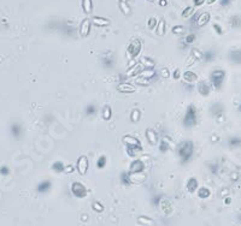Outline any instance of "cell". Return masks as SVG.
<instances>
[{"label":"cell","instance_id":"obj_24","mask_svg":"<svg viewBox=\"0 0 241 226\" xmlns=\"http://www.w3.org/2000/svg\"><path fill=\"white\" fill-rule=\"evenodd\" d=\"M211 113H212L214 116H218L221 113H223V106H221L220 104H215L212 107H211Z\"/></svg>","mask_w":241,"mask_h":226},{"label":"cell","instance_id":"obj_41","mask_svg":"<svg viewBox=\"0 0 241 226\" xmlns=\"http://www.w3.org/2000/svg\"><path fill=\"white\" fill-rule=\"evenodd\" d=\"M205 1H206V0H193V3H194L195 6H200V5H203Z\"/></svg>","mask_w":241,"mask_h":226},{"label":"cell","instance_id":"obj_36","mask_svg":"<svg viewBox=\"0 0 241 226\" xmlns=\"http://www.w3.org/2000/svg\"><path fill=\"white\" fill-rule=\"evenodd\" d=\"M203 58L205 59V61H210L211 59H214V55L211 52H206L205 54H203Z\"/></svg>","mask_w":241,"mask_h":226},{"label":"cell","instance_id":"obj_43","mask_svg":"<svg viewBox=\"0 0 241 226\" xmlns=\"http://www.w3.org/2000/svg\"><path fill=\"white\" fill-rule=\"evenodd\" d=\"M93 207L95 208V211H97V212H101V211H103V206H100L98 202H97V203H94V205H93Z\"/></svg>","mask_w":241,"mask_h":226},{"label":"cell","instance_id":"obj_30","mask_svg":"<svg viewBox=\"0 0 241 226\" xmlns=\"http://www.w3.org/2000/svg\"><path fill=\"white\" fill-rule=\"evenodd\" d=\"M157 24H158V21H157L155 17H151V18L148 19V22H147L148 29H155V28L157 27Z\"/></svg>","mask_w":241,"mask_h":226},{"label":"cell","instance_id":"obj_9","mask_svg":"<svg viewBox=\"0 0 241 226\" xmlns=\"http://www.w3.org/2000/svg\"><path fill=\"white\" fill-rule=\"evenodd\" d=\"M208 21H210V13L204 12V13L199 15L198 21H197V23H195V24H197V27H198V28H201V27L206 25V24L208 23Z\"/></svg>","mask_w":241,"mask_h":226},{"label":"cell","instance_id":"obj_19","mask_svg":"<svg viewBox=\"0 0 241 226\" xmlns=\"http://www.w3.org/2000/svg\"><path fill=\"white\" fill-rule=\"evenodd\" d=\"M123 141L126 142L127 146H141L140 142H139V140L135 138V137H133V136H126L123 138Z\"/></svg>","mask_w":241,"mask_h":226},{"label":"cell","instance_id":"obj_12","mask_svg":"<svg viewBox=\"0 0 241 226\" xmlns=\"http://www.w3.org/2000/svg\"><path fill=\"white\" fill-rule=\"evenodd\" d=\"M146 137L147 140L152 143V144H156L157 141H158V136H157V133L155 130H152V129H148V130L146 131Z\"/></svg>","mask_w":241,"mask_h":226},{"label":"cell","instance_id":"obj_46","mask_svg":"<svg viewBox=\"0 0 241 226\" xmlns=\"http://www.w3.org/2000/svg\"><path fill=\"white\" fill-rule=\"evenodd\" d=\"M45 119L47 120V123H50V121H51L53 118H52V116H50V114H48V116H46V117H45Z\"/></svg>","mask_w":241,"mask_h":226},{"label":"cell","instance_id":"obj_33","mask_svg":"<svg viewBox=\"0 0 241 226\" xmlns=\"http://www.w3.org/2000/svg\"><path fill=\"white\" fill-rule=\"evenodd\" d=\"M192 57L194 58V60H197V59H201V58H203V53L194 48V49L192 51Z\"/></svg>","mask_w":241,"mask_h":226},{"label":"cell","instance_id":"obj_4","mask_svg":"<svg viewBox=\"0 0 241 226\" xmlns=\"http://www.w3.org/2000/svg\"><path fill=\"white\" fill-rule=\"evenodd\" d=\"M71 191H72L74 195H75L76 197H78V199L84 197V196L87 195V189H86V186H84L83 184L78 183V182L72 183V185H71Z\"/></svg>","mask_w":241,"mask_h":226},{"label":"cell","instance_id":"obj_15","mask_svg":"<svg viewBox=\"0 0 241 226\" xmlns=\"http://www.w3.org/2000/svg\"><path fill=\"white\" fill-rule=\"evenodd\" d=\"M82 9L84 11V13H90L93 11V3L92 0H82Z\"/></svg>","mask_w":241,"mask_h":226},{"label":"cell","instance_id":"obj_11","mask_svg":"<svg viewBox=\"0 0 241 226\" xmlns=\"http://www.w3.org/2000/svg\"><path fill=\"white\" fill-rule=\"evenodd\" d=\"M182 77H183L185 82H188V83H194V82L198 81V76L193 71H186V72H183Z\"/></svg>","mask_w":241,"mask_h":226},{"label":"cell","instance_id":"obj_17","mask_svg":"<svg viewBox=\"0 0 241 226\" xmlns=\"http://www.w3.org/2000/svg\"><path fill=\"white\" fill-rule=\"evenodd\" d=\"M111 116H112V110H111L110 106L106 105V106L103 108V111H101V117H103L104 120H110V119H111Z\"/></svg>","mask_w":241,"mask_h":226},{"label":"cell","instance_id":"obj_22","mask_svg":"<svg viewBox=\"0 0 241 226\" xmlns=\"http://www.w3.org/2000/svg\"><path fill=\"white\" fill-rule=\"evenodd\" d=\"M103 64L105 66H112L113 65V55H112V53H109V55H103Z\"/></svg>","mask_w":241,"mask_h":226},{"label":"cell","instance_id":"obj_32","mask_svg":"<svg viewBox=\"0 0 241 226\" xmlns=\"http://www.w3.org/2000/svg\"><path fill=\"white\" fill-rule=\"evenodd\" d=\"M169 149V143L168 142H165V141H162V142H159V150L160 152H166Z\"/></svg>","mask_w":241,"mask_h":226},{"label":"cell","instance_id":"obj_50","mask_svg":"<svg viewBox=\"0 0 241 226\" xmlns=\"http://www.w3.org/2000/svg\"><path fill=\"white\" fill-rule=\"evenodd\" d=\"M148 1H155V0H148Z\"/></svg>","mask_w":241,"mask_h":226},{"label":"cell","instance_id":"obj_25","mask_svg":"<svg viewBox=\"0 0 241 226\" xmlns=\"http://www.w3.org/2000/svg\"><path fill=\"white\" fill-rule=\"evenodd\" d=\"M106 163H107V159H106L105 155L99 156V158H98V161H97V166H98V169H104L105 165H106Z\"/></svg>","mask_w":241,"mask_h":226},{"label":"cell","instance_id":"obj_1","mask_svg":"<svg viewBox=\"0 0 241 226\" xmlns=\"http://www.w3.org/2000/svg\"><path fill=\"white\" fill-rule=\"evenodd\" d=\"M177 154L182 164L189 163L194 155V143L192 141H182L177 146Z\"/></svg>","mask_w":241,"mask_h":226},{"label":"cell","instance_id":"obj_3","mask_svg":"<svg viewBox=\"0 0 241 226\" xmlns=\"http://www.w3.org/2000/svg\"><path fill=\"white\" fill-rule=\"evenodd\" d=\"M224 78H225V74H224V71L221 70V69L215 70L212 74H211V77H210L211 83H212V85H214L215 88H220V87L222 85Z\"/></svg>","mask_w":241,"mask_h":226},{"label":"cell","instance_id":"obj_26","mask_svg":"<svg viewBox=\"0 0 241 226\" xmlns=\"http://www.w3.org/2000/svg\"><path fill=\"white\" fill-rule=\"evenodd\" d=\"M52 169H53L55 172H64V170H65L63 163H60V161H57V163H54V164L52 165Z\"/></svg>","mask_w":241,"mask_h":226},{"label":"cell","instance_id":"obj_10","mask_svg":"<svg viewBox=\"0 0 241 226\" xmlns=\"http://www.w3.org/2000/svg\"><path fill=\"white\" fill-rule=\"evenodd\" d=\"M90 21H92V24H94L95 27H107L110 24V21L103 17H93Z\"/></svg>","mask_w":241,"mask_h":226},{"label":"cell","instance_id":"obj_38","mask_svg":"<svg viewBox=\"0 0 241 226\" xmlns=\"http://www.w3.org/2000/svg\"><path fill=\"white\" fill-rule=\"evenodd\" d=\"M230 3H231V0H220V4H221L223 7L229 6V5H230Z\"/></svg>","mask_w":241,"mask_h":226},{"label":"cell","instance_id":"obj_6","mask_svg":"<svg viewBox=\"0 0 241 226\" xmlns=\"http://www.w3.org/2000/svg\"><path fill=\"white\" fill-rule=\"evenodd\" d=\"M90 25H92V21L89 18H86L81 22L80 24V35L81 38H87L90 33Z\"/></svg>","mask_w":241,"mask_h":226},{"label":"cell","instance_id":"obj_40","mask_svg":"<svg viewBox=\"0 0 241 226\" xmlns=\"http://www.w3.org/2000/svg\"><path fill=\"white\" fill-rule=\"evenodd\" d=\"M212 27H214V29H215L216 31H218V34H222V29H221V25H220V24H216V23H215Z\"/></svg>","mask_w":241,"mask_h":226},{"label":"cell","instance_id":"obj_37","mask_svg":"<svg viewBox=\"0 0 241 226\" xmlns=\"http://www.w3.org/2000/svg\"><path fill=\"white\" fill-rule=\"evenodd\" d=\"M195 41V35L194 34H191V35H188V36H186V42L189 45V43H193Z\"/></svg>","mask_w":241,"mask_h":226},{"label":"cell","instance_id":"obj_8","mask_svg":"<svg viewBox=\"0 0 241 226\" xmlns=\"http://www.w3.org/2000/svg\"><path fill=\"white\" fill-rule=\"evenodd\" d=\"M88 165H89L88 164V159L84 155L78 158V160H77V170H78V172L81 174H86V172L88 170Z\"/></svg>","mask_w":241,"mask_h":226},{"label":"cell","instance_id":"obj_45","mask_svg":"<svg viewBox=\"0 0 241 226\" xmlns=\"http://www.w3.org/2000/svg\"><path fill=\"white\" fill-rule=\"evenodd\" d=\"M198 17H199V15H198V13H194V15H193V18H192V22H193V23H197Z\"/></svg>","mask_w":241,"mask_h":226},{"label":"cell","instance_id":"obj_21","mask_svg":"<svg viewBox=\"0 0 241 226\" xmlns=\"http://www.w3.org/2000/svg\"><path fill=\"white\" fill-rule=\"evenodd\" d=\"M97 111H98V107H97L94 104L87 105V106H86V110H84V112H86L87 116H94V114L97 113Z\"/></svg>","mask_w":241,"mask_h":226},{"label":"cell","instance_id":"obj_18","mask_svg":"<svg viewBox=\"0 0 241 226\" xmlns=\"http://www.w3.org/2000/svg\"><path fill=\"white\" fill-rule=\"evenodd\" d=\"M51 182L50 180H44L42 183H40V185L38 186V191L39 192H47L51 189Z\"/></svg>","mask_w":241,"mask_h":226},{"label":"cell","instance_id":"obj_42","mask_svg":"<svg viewBox=\"0 0 241 226\" xmlns=\"http://www.w3.org/2000/svg\"><path fill=\"white\" fill-rule=\"evenodd\" d=\"M180 76H181V71L176 69V70L174 71V78H175V80H178V78H180Z\"/></svg>","mask_w":241,"mask_h":226},{"label":"cell","instance_id":"obj_2","mask_svg":"<svg viewBox=\"0 0 241 226\" xmlns=\"http://www.w3.org/2000/svg\"><path fill=\"white\" fill-rule=\"evenodd\" d=\"M197 119H198L197 108L194 105H189L187 111H186V114L183 117V125L186 127H192L197 124Z\"/></svg>","mask_w":241,"mask_h":226},{"label":"cell","instance_id":"obj_14","mask_svg":"<svg viewBox=\"0 0 241 226\" xmlns=\"http://www.w3.org/2000/svg\"><path fill=\"white\" fill-rule=\"evenodd\" d=\"M117 90L118 91H122V93H135L136 91V88L130 85V84H120L117 87Z\"/></svg>","mask_w":241,"mask_h":226},{"label":"cell","instance_id":"obj_31","mask_svg":"<svg viewBox=\"0 0 241 226\" xmlns=\"http://www.w3.org/2000/svg\"><path fill=\"white\" fill-rule=\"evenodd\" d=\"M199 197H201V199H205V197H207L208 196V190L206 189V188H201L200 190H199Z\"/></svg>","mask_w":241,"mask_h":226},{"label":"cell","instance_id":"obj_39","mask_svg":"<svg viewBox=\"0 0 241 226\" xmlns=\"http://www.w3.org/2000/svg\"><path fill=\"white\" fill-rule=\"evenodd\" d=\"M163 76V77H169L170 76V72H168V69H163L160 72H159V76Z\"/></svg>","mask_w":241,"mask_h":226},{"label":"cell","instance_id":"obj_49","mask_svg":"<svg viewBox=\"0 0 241 226\" xmlns=\"http://www.w3.org/2000/svg\"><path fill=\"white\" fill-rule=\"evenodd\" d=\"M119 3H128V0H119Z\"/></svg>","mask_w":241,"mask_h":226},{"label":"cell","instance_id":"obj_23","mask_svg":"<svg viewBox=\"0 0 241 226\" xmlns=\"http://www.w3.org/2000/svg\"><path fill=\"white\" fill-rule=\"evenodd\" d=\"M157 27H158V29H157V34L159 35V36H163L164 34H165V22H164V19H160L159 22H158V24H157Z\"/></svg>","mask_w":241,"mask_h":226},{"label":"cell","instance_id":"obj_47","mask_svg":"<svg viewBox=\"0 0 241 226\" xmlns=\"http://www.w3.org/2000/svg\"><path fill=\"white\" fill-rule=\"evenodd\" d=\"M159 5L165 6V5H166V0H159Z\"/></svg>","mask_w":241,"mask_h":226},{"label":"cell","instance_id":"obj_5","mask_svg":"<svg viewBox=\"0 0 241 226\" xmlns=\"http://www.w3.org/2000/svg\"><path fill=\"white\" fill-rule=\"evenodd\" d=\"M127 52H128V54H130L132 58L138 57V54L141 52V41L138 40V39H134V40L130 42V45H129Z\"/></svg>","mask_w":241,"mask_h":226},{"label":"cell","instance_id":"obj_16","mask_svg":"<svg viewBox=\"0 0 241 226\" xmlns=\"http://www.w3.org/2000/svg\"><path fill=\"white\" fill-rule=\"evenodd\" d=\"M187 189H188L191 192H194V191L198 189V180H197L194 177H192V178L188 179V182H187Z\"/></svg>","mask_w":241,"mask_h":226},{"label":"cell","instance_id":"obj_34","mask_svg":"<svg viewBox=\"0 0 241 226\" xmlns=\"http://www.w3.org/2000/svg\"><path fill=\"white\" fill-rule=\"evenodd\" d=\"M240 24H241L240 18H239L237 16H234V17L231 18V25H233V27H239Z\"/></svg>","mask_w":241,"mask_h":226},{"label":"cell","instance_id":"obj_27","mask_svg":"<svg viewBox=\"0 0 241 226\" xmlns=\"http://www.w3.org/2000/svg\"><path fill=\"white\" fill-rule=\"evenodd\" d=\"M193 12H194V7H193V6H188V7H186V9L182 11V13H181V15H182L183 18H187V17H191Z\"/></svg>","mask_w":241,"mask_h":226},{"label":"cell","instance_id":"obj_7","mask_svg":"<svg viewBox=\"0 0 241 226\" xmlns=\"http://www.w3.org/2000/svg\"><path fill=\"white\" fill-rule=\"evenodd\" d=\"M143 170H145V164H143L142 160H139V159L134 160L133 163L130 164V167H129V172L130 173H140Z\"/></svg>","mask_w":241,"mask_h":226},{"label":"cell","instance_id":"obj_29","mask_svg":"<svg viewBox=\"0 0 241 226\" xmlns=\"http://www.w3.org/2000/svg\"><path fill=\"white\" fill-rule=\"evenodd\" d=\"M140 111L139 110H134L132 113H130V119H132V121H134V123H136L139 119H140Z\"/></svg>","mask_w":241,"mask_h":226},{"label":"cell","instance_id":"obj_13","mask_svg":"<svg viewBox=\"0 0 241 226\" xmlns=\"http://www.w3.org/2000/svg\"><path fill=\"white\" fill-rule=\"evenodd\" d=\"M197 89H198V91H199V94H201V95H208V93H210V88H208V85L206 84V82H199L198 83V85H197Z\"/></svg>","mask_w":241,"mask_h":226},{"label":"cell","instance_id":"obj_28","mask_svg":"<svg viewBox=\"0 0 241 226\" xmlns=\"http://www.w3.org/2000/svg\"><path fill=\"white\" fill-rule=\"evenodd\" d=\"M119 6H120V10H122V12L126 15V16H129L130 15V7L128 6L127 3H119Z\"/></svg>","mask_w":241,"mask_h":226},{"label":"cell","instance_id":"obj_20","mask_svg":"<svg viewBox=\"0 0 241 226\" xmlns=\"http://www.w3.org/2000/svg\"><path fill=\"white\" fill-rule=\"evenodd\" d=\"M130 172H123L120 174V182L124 185H130L132 184V177H130Z\"/></svg>","mask_w":241,"mask_h":226},{"label":"cell","instance_id":"obj_44","mask_svg":"<svg viewBox=\"0 0 241 226\" xmlns=\"http://www.w3.org/2000/svg\"><path fill=\"white\" fill-rule=\"evenodd\" d=\"M229 144H233V146L236 144V146H237V144H239V140H237V138H233V140L229 142Z\"/></svg>","mask_w":241,"mask_h":226},{"label":"cell","instance_id":"obj_48","mask_svg":"<svg viewBox=\"0 0 241 226\" xmlns=\"http://www.w3.org/2000/svg\"><path fill=\"white\" fill-rule=\"evenodd\" d=\"M217 0H206V3H207V5H211V4H214V3H216Z\"/></svg>","mask_w":241,"mask_h":226},{"label":"cell","instance_id":"obj_35","mask_svg":"<svg viewBox=\"0 0 241 226\" xmlns=\"http://www.w3.org/2000/svg\"><path fill=\"white\" fill-rule=\"evenodd\" d=\"M182 31H183V27L182 25H175L174 28H172V33L174 34H180V33H182Z\"/></svg>","mask_w":241,"mask_h":226}]
</instances>
